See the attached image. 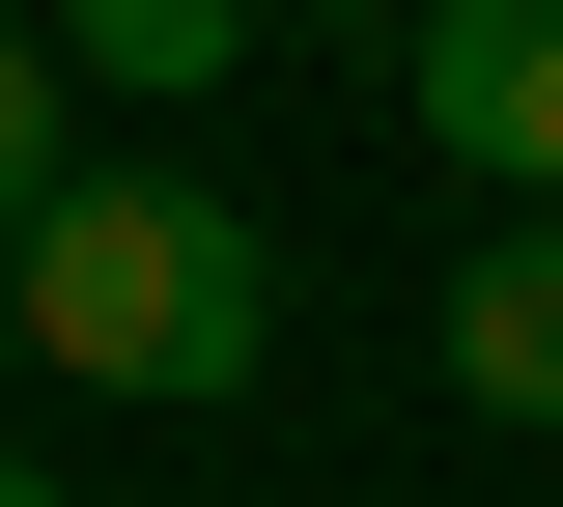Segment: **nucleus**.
Returning a JSON list of instances; mask_svg holds the SVG:
<instances>
[{
    "instance_id": "1",
    "label": "nucleus",
    "mask_w": 563,
    "mask_h": 507,
    "mask_svg": "<svg viewBox=\"0 0 563 507\" xmlns=\"http://www.w3.org/2000/svg\"><path fill=\"white\" fill-rule=\"evenodd\" d=\"M0 339L57 366V395H254L282 366V225L225 169H57V198L0 225Z\"/></svg>"
},
{
    "instance_id": "2",
    "label": "nucleus",
    "mask_w": 563,
    "mask_h": 507,
    "mask_svg": "<svg viewBox=\"0 0 563 507\" xmlns=\"http://www.w3.org/2000/svg\"><path fill=\"white\" fill-rule=\"evenodd\" d=\"M395 85L479 198H563V0H395Z\"/></svg>"
},
{
    "instance_id": "3",
    "label": "nucleus",
    "mask_w": 563,
    "mask_h": 507,
    "mask_svg": "<svg viewBox=\"0 0 563 507\" xmlns=\"http://www.w3.org/2000/svg\"><path fill=\"white\" fill-rule=\"evenodd\" d=\"M451 395L563 451V198H479V254H451Z\"/></svg>"
},
{
    "instance_id": "4",
    "label": "nucleus",
    "mask_w": 563,
    "mask_h": 507,
    "mask_svg": "<svg viewBox=\"0 0 563 507\" xmlns=\"http://www.w3.org/2000/svg\"><path fill=\"white\" fill-rule=\"evenodd\" d=\"M57 29V85H225L254 57V0H29Z\"/></svg>"
},
{
    "instance_id": "5",
    "label": "nucleus",
    "mask_w": 563,
    "mask_h": 507,
    "mask_svg": "<svg viewBox=\"0 0 563 507\" xmlns=\"http://www.w3.org/2000/svg\"><path fill=\"white\" fill-rule=\"evenodd\" d=\"M57 198V29H29V0H0V225Z\"/></svg>"
},
{
    "instance_id": "6",
    "label": "nucleus",
    "mask_w": 563,
    "mask_h": 507,
    "mask_svg": "<svg viewBox=\"0 0 563 507\" xmlns=\"http://www.w3.org/2000/svg\"><path fill=\"white\" fill-rule=\"evenodd\" d=\"M0 507H57V480H29V451H0Z\"/></svg>"
},
{
    "instance_id": "7",
    "label": "nucleus",
    "mask_w": 563,
    "mask_h": 507,
    "mask_svg": "<svg viewBox=\"0 0 563 507\" xmlns=\"http://www.w3.org/2000/svg\"><path fill=\"white\" fill-rule=\"evenodd\" d=\"M0 366H29V339H0Z\"/></svg>"
}]
</instances>
